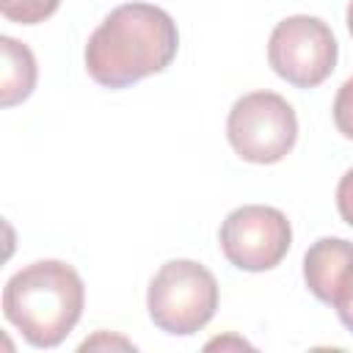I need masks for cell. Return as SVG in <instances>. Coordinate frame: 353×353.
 I'll list each match as a JSON object with an SVG mask.
<instances>
[{"mask_svg": "<svg viewBox=\"0 0 353 353\" xmlns=\"http://www.w3.org/2000/svg\"><path fill=\"white\" fill-rule=\"evenodd\" d=\"M146 309L160 331L190 336L215 317L218 281L204 265L193 259H171L152 276Z\"/></svg>", "mask_w": 353, "mask_h": 353, "instance_id": "cell-3", "label": "cell"}, {"mask_svg": "<svg viewBox=\"0 0 353 353\" xmlns=\"http://www.w3.org/2000/svg\"><path fill=\"white\" fill-rule=\"evenodd\" d=\"M331 113H334L336 130H339L345 138L353 141V77H347V80L339 85V91H336V97H334Z\"/></svg>", "mask_w": 353, "mask_h": 353, "instance_id": "cell-10", "label": "cell"}, {"mask_svg": "<svg viewBox=\"0 0 353 353\" xmlns=\"http://www.w3.org/2000/svg\"><path fill=\"white\" fill-rule=\"evenodd\" d=\"M85 287L77 270L61 259H39L17 270L3 290L6 320L33 347H55L77 325Z\"/></svg>", "mask_w": 353, "mask_h": 353, "instance_id": "cell-2", "label": "cell"}, {"mask_svg": "<svg viewBox=\"0 0 353 353\" xmlns=\"http://www.w3.org/2000/svg\"><path fill=\"white\" fill-rule=\"evenodd\" d=\"M0 52H3L0 105L11 108L30 97V91L36 85V58L28 44H22L11 36H0Z\"/></svg>", "mask_w": 353, "mask_h": 353, "instance_id": "cell-8", "label": "cell"}, {"mask_svg": "<svg viewBox=\"0 0 353 353\" xmlns=\"http://www.w3.org/2000/svg\"><path fill=\"white\" fill-rule=\"evenodd\" d=\"M303 279L323 303H342L353 290V243L345 237H320L303 256Z\"/></svg>", "mask_w": 353, "mask_h": 353, "instance_id": "cell-7", "label": "cell"}, {"mask_svg": "<svg viewBox=\"0 0 353 353\" xmlns=\"http://www.w3.org/2000/svg\"><path fill=\"white\" fill-rule=\"evenodd\" d=\"M347 30H350V36H353V0L347 3Z\"/></svg>", "mask_w": 353, "mask_h": 353, "instance_id": "cell-14", "label": "cell"}, {"mask_svg": "<svg viewBox=\"0 0 353 353\" xmlns=\"http://www.w3.org/2000/svg\"><path fill=\"white\" fill-rule=\"evenodd\" d=\"M61 0H0V11L8 22L39 25L58 11Z\"/></svg>", "mask_w": 353, "mask_h": 353, "instance_id": "cell-9", "label": "cell"}, {"mask_svg": "<svg viewBox=\"0 0 353 353\" xmlns=\"http://www.w3.org/2000/svg\"><path fill=\"white\" fill-rule=\"evenodd\" d=\"M334 309H336V314H339L342 325H345V328L353 334V290H350V292L342 298V303H336Z\"/></svg>", "mask_w": 353, "mask_h": 353, "instance_id": "cell-12", "label": "cell"}, {"mask_svg": "<svg viewBox=\"0 0 353 353\" xmlns=\"http://www.w3.org/2000/svg\"><path fill=\"white\" fill-rule=\"evenodd\" d=\"M232 149L248 163H279L298 141V119L292 105L276 91L243 94L226 119Z\"/></svg>", "mask_w": 353, "mask_h": 353, "instance_id": "cell-4", "label": "cell"}, {"mask_svg": "<svg viewBox=\"0 0 353 353\" xmlns=\"http://www.w3.org/2000/svg\"><path fill=\"white\" fill-rule=\"evenodd\" d=\"M336 210L345 223L353 226V168L345 171V176L336 185Z\"/></svg>", "mask_w": 353, "mask_h": 353, "instance_id": "cell-11", "label": "cell"}, {"mask_svg": "<svg viewBox=\"0 0 353 353\" xmlns=\"http://www.w3.org/2000/svg\"><path fill=\"white\" fill-rule=\"evenodd\" d=\"M179 50L176 22L152 3L116 6L85 44V69L102 88H127L163 72Z\"/></svg>", "mask_w": 353, "mask_h": 353, "instance_id": "cell-1", "label": "cell"}, {"mask_svg": "<svg viewBox=\"0 0 353 353\" xmlns=\"http://www.w3.org/2000/svg\"><path fill=\"white\" fill-rule=\"evenodd\" d=\"M223 256L248 273L276 268L292 243L287 215L268 204H243L226 215L218 232Z\"/></svg>", "mask_w": 353, "mask_h": 353, "instance_id": "cell-6", "label": "cell"}, {"mask_svg": "<svg viewBox=\"0 0 353 353\" xmlns=\"http://www.w3.org/2000/svg\"><path fill=\"white\" fill-rule=\"evenodd\" d=\"M97 345H121V347H132L127 339H108L105 334H97L94 339H85L80 347H83V350H88V347H97Z\"/></svg>", "mask_w": 353, "mask_h": 353, "instance_id": "cell-13", "label": "cell"}, {"mask_svg": "<svg viewBox=\"0 0 353 353\" xmlns=\"http://www.w3.org/2000/svg\"><path fill=\"white\" fill-rule=\"evenodd\" d=\"M336 39L320 17L295 14L281 19L268 41L270 69L295 88L320 85L336 66Z\"/></svg>", "mask_w": 353, "mask_h": 353, "instance_id": "cell-5", "label": "cell"}]
</instances>
